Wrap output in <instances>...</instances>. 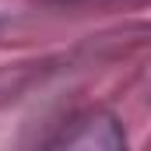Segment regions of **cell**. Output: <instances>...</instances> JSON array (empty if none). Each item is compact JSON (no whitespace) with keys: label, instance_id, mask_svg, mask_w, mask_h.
Wrapping results in <instances>:
<instances>
[{"label":"cell","instance_id":"cell-1","mask_svg":"<svg viewBox=\"0 0 151 151\" xmlns=\"http://www.w3.org/2000/svg\"><path fill=\"white\" fill-rule=\"evenodd\" d=\"M53 144H67V148H123L127 137H123V130L116 127L113 116L88 113V116L70 119Z\"/></svg>","mask_w":151,"mask_h":151}]
</instances>
